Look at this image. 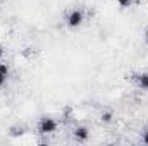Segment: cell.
<instances>
[{"mask_svg": "<svg viewBox=\"0 0 148 146\" xmlns=\"http://www.w3.org/2000/svg\"><path fill=\"white\" fill-rule=\"evenodd\" d=\"M86 21V12L83 9H71L66 12V17H64V24L67 29H79Z\"/></svg>", "mask_w": 148, "mask_h": 146, "instance_id": "2", "label": "cell"}, {"mask_svg": "<svg viewBox=\"0 0 148 146\" xmlns=\"http://www.w3.org/2000/svg\"><path fill=\"white\" fill-rule=\"evenodd\" d=\"M143 40H145V43L148 45V28L145 29V35H143Z\"/></svg>", "mask_w": 148, "mask_h": 146, "instance_id": "11", "label": "cell"}, {"mask_svg": "<svg viewBox=\"0 0 148 146\" xmlns=\"http://www.w3.org/2000/svg\"><path fill=\"white\" fill-rule=\"evenodd\" d=\"M10 136H23L24 134V127L23 126H14V127H10Z\"/></svg>", "mask_w": 148, "mask_h": 146, "instance_id": "8", "label": "cell"}, {"mask_svg": "<svg viewBox=\"0 0 148 146\" xmlns=\"http://www.w3.org/2000/svg\"><path fill=\"white\" fill-rule=\"evenodd\" d=\"M59 131V120L52 115H41L36 122V132L40 136H52Z\"/></svg>", "mask_w": 148, "mask_h": 146, "instance_id": "1", "label": "cell"}, {"mask_svg": "<svg viewBox=\"0 0 148 146\" xmlns=\"http://www.w3.org/2000/svg\"><path fill=\"white\" fill-rule=\"evenodd\" d=\"M136 3H138V0H117V5L122 7V9H131Z\"/></svg>", "mask_w": 148, "mask_h": 146, "instance_id": "7", "label": "cell"}, {"mask_svg": "<svg viewBox=\"0 0 148 146\" xmlns=\"http://www.w3.org/2000/svg\"><path fill=\"white\" fill-rule=\"evenodd\" d=\"M9 77H10V67H9V64L0 62V88H3L7 84Z\"/></svg>", "mask_w": 148, "mask_h": 146, "instance_id": "5", "label": "cell"}, {"mask_svg": "<svg viewBox=\"0 0 148 146\" xmlns=\"http://www.w3.org/2000/svg\"><path fill=\"white\" fill-rule=\"evenodd\" d=\"M3 55H5V50H3V46L0 45V62L3 60Z\"/></svg>", "mask_w": 148, "mask_h": 146, "instance_id": "10", "label": "cell"}, {"mask_svg": "<svg viewBox=\"0 0 148 146\" xmlns=\"http://www.w3.org/2000/svg\"><path fill=\"white\" fill-rule=\"evenodd\" d=\"M129 79L134 83V86L140 91H148V72L147 71H138L129 76Z\"/></svg>", "mask_w": 148, "mask_h": 146, "instance_id": "3", "label": "cell"}, {"mask_svg": "<svg viewBox=\"0 0 148 146\" xmlns=\"http://www.w3.org/2000/svg\"><path fill=\"white\" fill-rule=\"evenodd\" d=\"M71 132H73V138H74L76 143H86V141L90 139V134H91L90 127H88V126H83V124L74 126Z\"/></svg>", "mask_w": 148, "mask_h": 146, "instance_id": "4", "label": "cell"}, {"mask_svg": "<svg viewBox=\"0 0 148 146\" xmlns=\"http://www.w3.org/2000/svg\"><path fill=\"white\" fill-rule=\"evenodd\" d=\"M100 120H102L103 124H110L112 120H114V113H112V110H103V112L100 113Z\"/></svg>", "mask_w": 148, "mask_h": 146, "instance_id": "6", "label": "cell"}, {"mask_svg": "<svg viewBox=\"0 0 148 146\" xmlns=\"http://www.w3.org/2000/svg\"><path fill=\"white\" fill-rule=\"evenodd\" d=\"M141 143L143 145H148V126H145L141 129Z\"/></svg>", "mask_w": 148, "mask_h": 146, "instance_id": "9", "label": "cell"}]
</instances>
